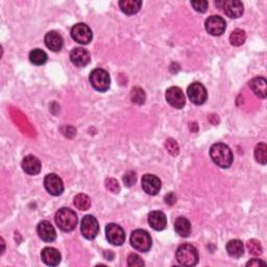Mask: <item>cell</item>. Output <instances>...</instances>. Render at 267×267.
I'll return each mask as SVG.
<instances>
[{
	"mask_svg": "<svg viewBox=\"0 0 267 267\" xmlns=\"http://www.w3.org/2000/svg\"><path fill=\"white\" fill-rule=\"evenodd\" d=\"M89 81H90L91 86L98 92H106L111 86L109 73L102 68L94 69L89 76Z\"/></svg>",
	"mask_w": 267,
	"mask_h": 267,
	"instance_id": "obj_5",
	"label": "cell"
},
{
	"mask_svg": "<svg viewBox=\"0 0 267 267\" xmlns=\"http://www.w3.org/2000/svg\"><path fill=\"white\" fill-rule=\"evenodd\" d=\"M167 103L175 109H183L186 105V98L179 87H170L167 89L165 94Z\"/></svg>",
	"mask_w": 267,
	"mask_h": 267,
	"instance_id": "obj_11",
	"label": "cell"
},
{
	"mask_svg": "<svg viewBox=\"0 0 267 267\" xmlns=\"http://www.w3.org/2000/svg\"><path fill=\"white\" fill-rule=\"evenodd\" d=\"M106 236L108 241L116 247H120L126 242V233L124 229L116 224H110L107 226Z\"/></svg>",
	"mask_w": 267,
	"mask_h": 267,
	"instance_id": "obj_10",
	"label": "cell"
},
{
	"mask_svg": "<svg viewBox=\"0 0 267 267\" xmlns=\"http://www.w3.org/2000/svg\"><path fill=\"white\" fill-rule=\"evenodd\" d=\"M247 40V33L242 29L233 30L230 36V42L233 46H241Z\"/></svg>",
	"mask_w": 267,
	"mask_h": 267,
	"instance_id": "obj_27",
	"label": "cell"
},
{
	"mask_svg": "<svg viewBox=\"0 0 267 267\" xmlns=\"http://www.w3.org/2000/svg\"><path fill=\"white\" fill-rule=\"evenodd\" d=\"M71 38L77 42L82 44V45H87L90 43L93 38V33L91 28L89 27L85 23H77L73 25L71 28Z\"/></svg>",
	"mask_w": 267,
	"mask_h": 267,
	"instance_id": "obj_6",
	"label": "cell"
},
{
	"mask_svg": "<svg viewBox=\"0 0 267 267\" xmlns=\"http://www.w3.org/2000/svg\"><path fill=\"white\" fill-rule=\"evenodd\" d=\"M128 265L131 266V267H134V266H143L144 265V262L143 260L141 259L140 256H138L137 254H131L129 257H128Z\"/></svg>",
	"mask_w": 267,
	"mask_h": 267,
	"instance_id": "obj_32",
	"label": "cell"
},
{
	"mask_svg": "<svg viewBox=\"0 0 267 267\" xmlns=\"http://www.w3.org/2000/svg\"><path fill=\"white\" fill-rule=\"evenodd\" d=\"M43 262L48 266H57L61 262V254L53 248L43 249L41 253Z\"/></svg>",
	"mask_w": 267,
	"mask_h": 267,
	"instance_id": "obj_20",
	"label": "cell"
},
{
	"mask_svg": "<svg viewBox=\"0 0 267 267\" xmlns=\"http://www.w3.org/2000/svg\"><path fill=\"white\" fill-rule=\"evenodd\" d=\"M255 158L258 163L265 165L267 163V145L264 142H261L256 145Z\"/></svg>",
	"mask_w": 267,
	"mask_h": 267,
	"instance_id": "obj_28",
	"label": "cell"
},
{
	"mask_svg": "<svg viewBox=\"0 0 267 267\" xmlns=\"http://www.w3.org/2000/svg\"><path fill=\"white\" fill-rule=\"evenodd\" d=\"M106 187L108 190L113 193H119L120 191V186L115 179H108L106 181Z\"/></svg>",
	"mask_w": 267,
	"mask_h": 267,
	"instance_id": "obj_33",
	"label": "cell"
},
{
	"mask_svg": "<svg viewBox=\"0 0 267 267\" xmlns=\"http://www.w3.org/2000/svg\"><path fill=\"white\" fill-rule=\"evenodd\" d=\"M37 232L39 237L44 242H52L57 238V232H55L54 228L47 220H43L38 225Z\"/></svg>",
	"mask_w": 267,
	"mask_h": 267,
	"instance_id": "obj_16",
	"label": "cell"
},
{
	"mask_svg": "<svg viewBox=\"0 0 267 267\" xmlns=\"http://www.w3.org/2000/svg\"><path fill=\"white\" fill-rule=\"evenodd\" d=\"M248 249H249L250 253L254 256H260L263 253L261 243L256 239H252L248 242Z\"/></svg>",
	"mask_w": 267,
	"mask_h": 267,
	"instance_id": "obj_30",
	"label": "cell"
},
{
	"mask_svg": "<svg viewBox=\"0 0 267 267\" xmlns=\"http://www.w3.org/2000/svg\"><path fill=\"white\" fill-rule=\"evenodd\" d=\"M131 98H132V102L134 104L143 105L144 102H145L146 96H145V93H144V91L142 90L141 88L135 87V88H133V90H132Z\"/></svg>",
	"mask_w": 267,
	"mask_h": 267,
	"instance_id": "obj_29",
	"label": "cell"
},
{
	"mask_svg": "<svg viewBox=\"0 0 267 267\" xmlns=\"http://www.w3.org/2000/svg\"><path fill=\"white\" fill-rule=\"evenodd\" d=\"M73 204L77 209H80L82 211H87L91 207V199L88 195L84 193H80L74 197Z\"/></svg>",
	"mask_w": 267,
	"mask_h": 267,
	"instance_id": "obj_26",
	"label": "cell"
},
{
	"mask_svg": "<svg viewBox=\"0 0 267 267\" xmlns=\"http://www.w3.org/2000/svg\"><path fill=\"white\" fill-rule=\"evenodd\" d=\"M205 27L211 36L218 37L226 31L227 23L226 20L220 16H210L205 22Z\"/></svg>",
	"mask_w": 267,
	"mask_h": 267,
	"instance_id": "obj_9",
	"label": "cell"
},
{
	"mask_svg": "<svg viewBox=\"0 0 267 267\" xmlns=\"http://www.w3.org/2000/svg\"><path fill=\"white\" fill-rule=\"evenodd\" d=\"M216 4L224 9L225 14L230 18H239L244 12L243 3L238 0H226Z\"/></svg>",
	"mask_w": 267,
	"mask_h": 267,
	"instance_id": "obj_13",
	"label": "cell"
},
{
	"mask_svg": "<svg viewBox=\"0 0 267 267\" xmlns=\"http://www.w3.org/2000/svg\"><path fill=\"white\" fill-rule=\"evenodd\" d=\"M187 94H188L189 99H190L191 102L196 106L204 105L208 98L207 89L205 88L203 84L197 83V82L192 83L187 88Z\"/></svg>",
	"mask_w": 267,
	"mask_h": 267,
	"instance_id": "obj_7",
	"label": "cell"
},
{
	"mask_svg": "<svg viewBox=\"0 0 267 267\" xmlns=\"http://www.w3.org/2000/svg\"><path fill=\"white\" fill-rule=\"evenodd\" d=\"M148 224L154 231H163L167 226L166 215L162 211H152L148 214Z\"/></svg>",
	"mask_w": 267,
	"mask_h": 267,
	"instance_id": "obj_19",
	"label": "cell"
},
{
	"mask_svg": "<svg viewBox=\"0 0 267 267\" xmlns=\"http://www.w3.org/2000/svg\"><path fill=\"white\" fill-rule=\"evenodd\" d=\"M266 80L264 77H255L250 83V87L253 90V92L255 93V95H257L258 97L264 99L266 98Z\"/></svg>",
	"mask_w": 267,
	"mask_h": 267,
	"instance_id": "obj_22",
	"label": "cell"
},
{
	"mask_svg": "<svg viewBox=\"0 0 267 267\" xmlns=\"http://www.w3.org/2000/svg\"><path fill=\"white\" fill-rule=\"evenodd\" d=\"M208 1H205V0H200V1H192L191 5L193 8L198 13H206L208 9Z\"/></svg>",
	"mask_w": 267,
	"mask_h": 267,
	"instance_id": "obj_34",
	"label": "cell"
},
{
	"mask_svg": "<svg viewBox=\"0 0 267 267\" xmlns=\"http://www.w3.org/2000/svg\"><path fill=\"white\" fill-rule=\"evenodd\" d=\"M137 181V175L134 171H129L124 176V183L127 187H132Z\"/></svg>",
	"mask_w": 267,
	"mask_h": 267,
	"instance_id": "obj_35",
	"label": "cell"
},
{
	"mask_svg": "<svg viewBox=\"0 0 267 267\" xmlns=\"http://www.w3.org/2000/svg\"><path fill=\"white\" fill-rule=\"evenodd\" d=\"M165 146L167 148V150H168V152L171 154V155H177L180 152V147H179V144L176 143L175 140L173 139H168L166 141V144Z\"/></svg>",
	"mask_w": 267,
	"mask_h": 267,
	"instance_id": "obj_31",
	"label": "cell"
},
{
	"mask_svg": "<svg viewBox=\"0 0 267 267\" xmlns=\"http://www.w3.org/2000/svg\"><path fill=\"white\" fill-rule=\"evenodd\" d=\"M81 231L83 236L88 240H93L99 232V225L97 219L92 215H86L81 224Z\"/></svg>",
	"mask_w": 267,
	"mask_h": 267,
	"instance_id": "obj_8",
	"label": "cell"
},
{
	"mask_svg": "<svg viewBox=\"0 0 267 267\" xmlns=\"http://www.w3.org/2000/svg\"><path fill=\"white\" fill-rule=\"evenodd\" d=\"M175 258L183 266H195L198 262V252L192 244H182L175 254Z\"/></svg>",
	"mask_w": 267,
	"mask_h": 267,
	"instance_id": "obj_3",
	"label": "cell"
},
{
	"mask_svg": "<svg viewBox=\"0 0 267 267\" xmlns=\"http://www.w3.org/2000/svg\"><path fill=\"white\" fill-rule=\"evenodd\" d=\"M150 235L144 230H136L131 235V246L136 251L141 253H146L151 248Z\"/></svg>",
	"mask_w": 267,
	"mask_h": 267,
	"instance_id": "obj_4",
	"label": "cell"
},
{
	"mask_svg": "<svg viewBox=\"0 0 267 267\" xmlns=\"http://www.w3.org/2000/svg\"><path fill=\"white\" fill-rule=\"evenodd\" d=\"M44 186L47 192L53 196H59L64 191V184L61 177L55 173H49L44 179Z\"/></svg>",
	"mask_w": 267,
	"mask_h": 267,
	"instance_id": "obj_12",
	"label": "cell"
},
{
	"mask_svg": "<svg viewBox=\"0 0 267 267\" xmlns=\"http://www.w3.org/2000/svg\"><path fill=\"white\" fill-rule=\"evenodd\" d=\"M21 166L23 171L29 175L39 174L42 168L40 160L37 157H35V155H31V154L24 157V159L22 160Z\"/></svg>",
	"mask_w": 267,
	"mask_h": 267,
	"instance_id": "obj_15",
	"label": "cell"
},
{
	"mask_svg": "<svg viewBox=\"0 0 267 267\" xmlns=\"http://www.w3.org/2000/svg\"><path fill=\"white\" fill-rule=\"evenodd\" d=\"M174 230L181 237H188L191 232V224L187 218L179 217L174 222Z\"/></svg>",
	"mask_w": 267,
	"mask_h": 267,
	"instance_id": "obj_24",
	"label": "cell"
},
{
	"mask_svg": "<svg viewBox=\"0 0 267 267\" xmlns=\"http://www.w3.org/2000/svg\"><path fill=\"white\" fill-rule=\"evenodd\" d=\"M142 6L140 0H121L119 1L120 9L127 15L137 14Z\"/></svg>",
	"mask_w": 267,
	"mask_h": 267,
	"instance_id": "obj_21",
	"label": "cell"
},
{
	"mask_svg": "<svg viewBox=\"0 0 267 267\" xmlns=\"http://www.w3.org/2000/svg\"><path fill=\"white\" fill-rule=\"evenodd\" d=\"M70 60L72 64L77 67H85L90 63V53L85 48L76 47L70 52Z\"/></svg>",
	"mask_w": 267,
	"mask_h": 267,
	"instance_id": "obj_17",
	"label": "cell"
},
{
	"mask_svg": "<svg viewBox=\"0 0 267 267\" xmlns=\"http://www.w3.org/2000/svg\"><path fill=\"white\" fill-rule=\"evenodd\" d=\"M44 41H45V45L47 46V48L54 52L60 51L64 45V40L62 36L55 30H51L47 32Z\"/></svg>",
	"mask_w": 267,
	"mask_h": 267,
	"instance_id": "obj_18",
	"label": "cell"
},
{
	"mask_svg": "<svg viewBox=\"0 0 267 267\" xmlns=\"http://www.w3.org/2000/svg\"><path fill=\"white\" fill-rule=\"evenodd\" d=\"M141 185H142L143 190L149 195L158 194L162 187V183L159 177L153 174H149V173L142 176Z\"/></svg>",
	"mask_w": 267,
	"mask_h": 267,
	"instance_id": "obj_14",
	"label": "cell"
},
{
	"mask_svg": "<svg viewBox=\"0 0 267 267\" xmlns=\"http://www.w3.org/2000/svg\"><path fill=\"white\" fill-rule=\"evenodd\" d=\"M57 226L64 232H72L77 226V215L71 209L62 208L54 216Z\"/></svg>",
	"mask_w": 267,
	"mask_h": 267,
	"instance_id": "obj_2",
	"label": "cell"
},
{
	"mask_svg": "<svg viewBox=\"0 0 267 267\" xmlns=\"http://www.w3.org/2000/svg\"><path fill=\"white\" fill-rule=\"evenodd\" d=\"M210 157L220 168H229L234 157L231 148L224 143H216L210 149Z\"/></svg>",
	"mask_w": 267,
	"mask_h": 267,
	"instance_id": "obj_1",
	"label": "cell"
},
{
	"mask_svg": "<svg viewBox=\"0 0 267 267\" xmlns=\"http://www.w3.org/2000/svg\"><path fill=\"white\" fill-rule=\"evenodd\" d=\"M29 61L37 66L44 65L47 62V54L45 51H43L42 49H33L29 53Z\"/></svg>",
	"mask_w": 267,
	"mask_h": 267,
	"instance_id": "obj_25",
	"label": "cell"
},
{
	"mask_svg": "<svg viewBox=\"0 0 267 267\" xmlns=\"http://www.w3.org/2000/svg\"><path fill=\"white\" fill-rule=\"evenodd\" d=\"M259 265H266V263L260 259H253L247 263V266H259Z\"/></svg>",
	"mask_w": 267,
	"mask_h": 267,
	"instance_id": "obj_36",
	"label": "cell"
},
{
	"mask_svg": "<svg viewBox=\"0 0 267 267\" xmlns=\"http://www.w3.org/2000/svg\"><path fill=\"white\" fill-rule=\"evenodd\" d=\"M227 252L233 258H241L244 254V247L242 241H240L239 239H233L229 241L227 244Z\"/></svg>",
	"mask_w": 267,
	"mask_h": 267,
	"instance_id": "obj_23",
	"label": "cell"
}]
</instances>
